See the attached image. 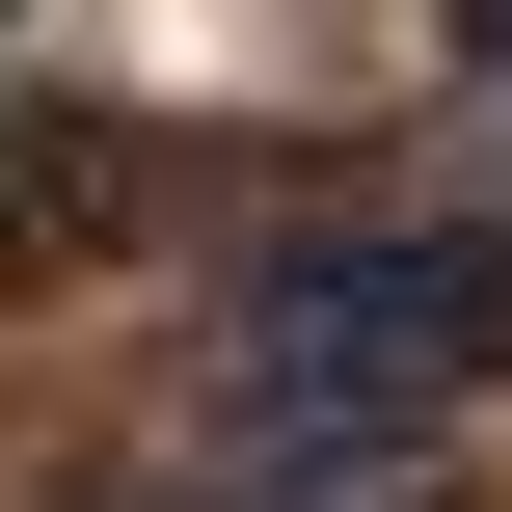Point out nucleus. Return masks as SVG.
<instances>
[{
  "mask_svg": "<svg viewBox=\"0 0 512 512\" xmlns=\"http://www.w3.org/2000/svg\"><path fill=\"white\" fill-rule=\"evenodd\" d=\"M486 351H512V243H486V216H351V243H297V270L243 297L270 459H405Z\"/></svg>",
  "mask_w": 512,
  "mask_h": 512,
  "instance_id": "f257e3e1",
  "label": "nucleus"
},
{
  "mask_svg": "<svg viewBox=\"0 0 512 512\" xmlns=\"http://www.w3.org/2000/svg\"><path fill=\"white\" fill-rule=\"evenodd\" d=\"M432 27H459V54H512V0H432Z\"/></svg>",
  "mask_w": 512,
  "mask_h": 512,
  "instance_id": "f03ea898",
  "label": "nucleus"
}]
</instances>
